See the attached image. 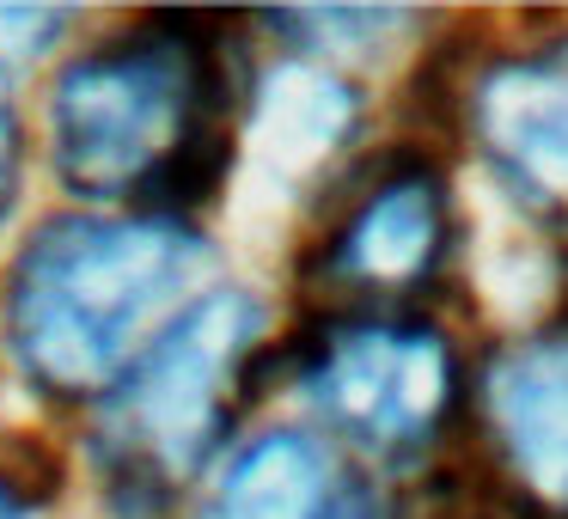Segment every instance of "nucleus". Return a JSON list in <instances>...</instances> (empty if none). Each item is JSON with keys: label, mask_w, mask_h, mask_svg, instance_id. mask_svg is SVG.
Here are the masks:
<instances>
[{"label": "nucleus", "mask_w": 568, "mask_h": 519, "mask_svg": "<svg viewBox=\"0 0 568 519\" xmlns=\"http://www.w3.org/2000/svg\"><path fill=\"white\" fill-rule=\"evenodd\" d=\"M202 269V238L160 214H68L43 226L7 282V348L55 397L104 391L165 330Z\"/></svg>", "instance_id": "nucleus-1"}, {"label": "nucleus", "mask_w": 568, "mask_h": 519, "mask_svg": "<svg viewBox=\"0 0 568 519\" xmlns=\"http://www.w3.org/2000/svg\"><path fill=\"white\" fill-rule=\"evenodd\" d=\"M190 26L80 55L55 86V172L92 202L141 196L160 221L209 196L221 172V62Z\"/></svg>", "instance_id": "nucleus-2"}, {"label": "nucleus", "mask_w": 568, "mask_h": 519, "mask_svg": "<svg viewBox=\"0 0 568 519\" xmlns=\"http://www.w3.org/2000/svg\"><path fill=\"white\" fill-rule=\"evenodd\" d=\"M257 348V306L239 287L184 306L104 391L99 465L123 501L172 495L233 421V391Z\"/></svg>", "instance_id": "nucleus-3"}, {"label": "nucleus", "mask_w": 568, "mask_h": 519, "mask_svg": "<svg viewBox=\"0 0 568 519\" xmlns=\"http://www.w3.org/2000/svg\"><path fill=\"white\" fill-rule=\"evenodd\" d=\"M306 391L336 434L373 452H404L440 428L453 404V355L422 324L355 318L318 343Z\"/></svg>", "instance_id": "nucleus-4"}, {"label": "nucleus", "mask_w": 568, "mask_h": 519, "mask_svg": "<svg viewBox=\"0 0 568 519\" xmlns=\"http://www.w3.org/2000/svg\"><path fill=\"white\" fill-rule=\"evenodd\" d=\"M470 129L531 208L568 214V43L495 62L470 92Z\"/></svg>", "instance_id": "nucleus-5"}, {"label": "nucleus", "mask_w": 568, "mask_h": 519, "mask_svg": "<svg viewBox=\"0 0 568 519\" xmlns=\"http://www.w3.org/2000/svg\"><path fill=\"white\" fill-rule=\"evenodd\" d=\"M446 251V202L428 172H397L331 238L324 275L355 294H409Z\"/></svg>", "instance_id": "nucleus-6"}, {"label": "nucleus", "mask_w": 568, "mask_h": 519, "mask_svg": "<svg viewBox=\"0 0 568 519\" xmlns=\"http://www.w3.org/2000/svg\"><path fill=\"white\" fill-rule=\"evenodd\" d=\"M489 409L514 470L531 489L556 495L568 489V336L526 343L495 367Z\"/></svg>", "instance_id": "nucleus-7"}, {"label": "nucleus", "mask_w": 568, "mask_h": 519, "mask_svg": "<svg viewBox=\"0 0 568 519\" xmlns=\"http://www.w3.org/2000/svg\"><path fill=\"white\" fill-rule=\"evenodd\" d=\"M331 458L300 434H263L226 465L202 519H331Z\"/></svg>", "instance_id": "nucleus-8"}, {"label": "nucleus", "mask_w": 568, "mask_h": 519, "mask_svg": "<svg viewBox=\"0 0 568 519\" xmlns=\"http://www.w3.org/2000/svg\"><path fill=\"white\" fill-rule=\"evenodd\" d=\"M7 26V13H0ZM13 196H19V116H13V99H7V55H0V226L13 214Z\"/></svg>", "instance_id": "nucleus-9"}, {"label": "nucleus", "mask_w": 568, "mask_h": 519, "mask_svg": "<svg viewBox=\"0 0 568 519\" xmlns=\"http://www.w3.org/2000/svg\"><path fill=\"white\" fill-rule=\"evenodd\" d=\"M331 519H385V513H379V501H373L361 482H343L336 501H331Z\"/></svg>", "instance_id": "nucleus-10"}, {"label": "nucleus", "mask_w": 568, "mask_h": 519, "mask_svg": "<svg viewBox=\"0 0 568 519\" xmlns=\"http://www.w3.org/2000/svg\"><path fill=\"white\" fill-rule=\"evenodd\" d=\"M0 519H26V495H13L0 482Z\"/></svg>", "instance_id": "nucleus-11"}, {"label": "nucleus", "mask_w": 568, "mask_h": 519, "mask_svg": "<svg viewBox=\"0 0 568 519\" xmlns=\"http://www.w3.org/2000/svg\"><path fill=\"white\" fill-rule=\"evenodd\" d=\"M562 501H568V489H562Z\"/></svg>", "instance_id": "nucleus-12"}]
</instances>
